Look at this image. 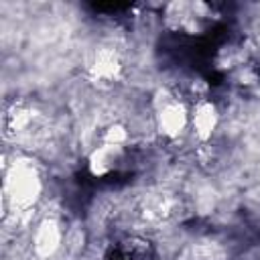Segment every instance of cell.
<instances>
[{"mask_svg": "<svg viewBox=\"0 0 260 260\" xmlns=\"http://www.w3.org/2000/svg\"><path fill=\"white\" fill-rule=\"evenodd\" d=\"M122 67L124 65H122L120 53L112 45H104V47L95 49L91 65H89V73L95 83L110 85L122 75Z\"/></svg>", "mask_w": 260, "mask_h": 260, "instance_id": "cell-6", "label": "cell"}, {"mask_svg": "<svg viewBox=\"0 0 260 260\" xmlns=\"http://www.w3.org/2000/svg\"><path fill=\"white\" fill-rule=\"evenodd\" d=\"M37 120H39V114L26 106V104H12L4 110V116H2V126H4V132L6 136H12V138H24V136H32V132L39 128L37 126Z\"/></svg>", "mask_w": 260, "mask_h": 260, "instance_id": "cell-7", "label": "cell"}, {"mask_svg": "<svg viewBox=\"0 0 260 260\" xmlns=\"http://www.w3.org/2000/svg\"><path fill=\"white\" fill-rule=\"evenodd\" d=\"M100 142L102 144H114V146H128L130 142V128L120 122V120H114L110 124H106L100 132Z\"/></svg>", "mask_w": 260, "mask_h": 260, "instance_id": "cell-8", "label": "cell"}, {"mask_svg": "<svg viewBox=\"0 0 260 260\" xmlns=\"http://www.w3.org/2000/svg\"><path fill=\"white\" fill-rule=\"evenodd\" d=\"M124 156H126L124 146H114V144H102L100 142L95 148H91V152L87 156V171L95 179L110 177L114 171H118L122 167Z\"/></svg>", "mask_w": 260, "mask_h": 260, "instance_id": "cell-5", "label": "cell"}, {"mask_svg": "<svg viewBox=\"0 0 260 260\" xmlns=\"http://www.w3.org/2000/svg\"><path fill=\"white\" fill-rule=\"evenodd\" d=\"M65 230L63 223L53 217H41L30 232V250L37 260H51L65 248Z\"/></svg>", "mask_w": 260, "mask_h": 260, "instance_id": "cell-2", "label": "cell"}, {"mask_svg": "<svg viewBox=\"0 0 260 260\" xmlns=\"http://www.w3.org/2000/svg\"><path fill=\"white\" fill-rule=\"evenodd\" d=\"M189 114L191 108L185 104V100L175 98L173 102L154 110V126L162 138L177 140L189 128Z\"/></svg>", "mask_w": 260, "mask_h": 260, "instance_id": "cell-3", "label": "cell"}, {"mask_svg": "<svg viewBox=\"0 0 260 260\" xmlns=\"http://www.w3.org/2000/svg\"><path fill=\"white\" fill-rule=\"evenodd\" d=\"M43 193V181L37 167L26 158H14L4 165V211H35Z\"/></svg>", "mask_w": 260, "mask_h": 260, "instance_id": "cell-1", "label": "cell"}, {"mask_svg": "<svg viewBox=\"0 0 260 260\" xmlns=\"http://www.w3.org/2000/svg\"><path fill=\"white\" fill-rule=\"evenodd\" d=\"M219 120H221V114H219V108L215 102H211L209 98L193 102L191 114H189V128L193 132V136L197 138V142L207 144L217 130Z\"/></svg>", "mask_w": 260, "mask_h": 260, "instance_id": "cell-4", "label": "cell"}]
</instances>
